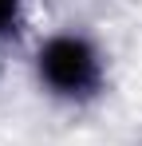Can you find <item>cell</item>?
<instances>
[{
    "instance_id": "6da1fadb",
    "label": "cell",
    "mask_w": 142,
    "mask_h": 146,
    "mask_svg": "<svg viewBox=\"0 0 142 146\" xmlns=\"http://www.w3.org/2000/svg\"><path fill=\"white\" fill-rule=\"evenodd\" d=\"M40 67H44V79L55 87V91H87L95 83V55L83 40H51L40 55Z\"/></svg>"
},
{
    "instance_id": "7a4b0ae2",
    "label": "cell",
    "mask_w": 142,
    "mask_h": 146,
    "mask_svg": "<svg viewBox=\"0 0 142 146\" xmlns=\"http://www.w3.org/2000/svg\"><path fill=\"white\" fill-rule=\"evenodd\" d=\"M12 12H16V0H0V28L12 20Z\"/></svg>"
}]
</instances>
